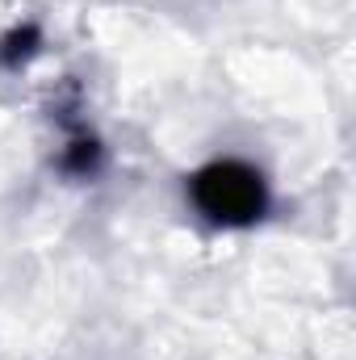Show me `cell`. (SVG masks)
<instances>
[{
  "label": "cell",
  "mask_w": 356,
  "mask_h": 360,
  "mask_svg": "<svg viewBox=\"0 0 356 360\" xmlns=\"http://www.w3.org/2000/svg\"><path fill=\"white\" fill-rule=\"evenodd\" d=\"M189 197L214 226H252L268 210V180L243 160H214L193 172Z\"/></svg>",
  "instance_id": "1"
},
{
  "label": "cell",
  "mask_w": 356,
  "mask_h": 360,
  "mask_svg": "<svg viewBox=\"0 0 356 360\" xmlns=\"http://www.w3.org/2000/svg\"><path fill=\"white\" fill-rule=\"evenodd\" d=\"M38 42H42L38 25H17V30L0 42V63H4V68H21V63H30V59L38 55Z\"/></svg>",
  "instance_id": "3"
},
{
  "label": "cell",
  "mask_w": 356,
  "mask_h": 360,
  "mask_svg": "<svg viewBox=\"0 0 356 360\" xmlns=\"http://www.w3.org/2000/svg\"><path fill=\"white\" fill-rule=\"evenodd\" d=\"M63 172L68 176H92L96 168H101V143L89 139V134H76L68 147H63Z\"/></svg>",
  "instance_id": "2"
}]
</instances>
